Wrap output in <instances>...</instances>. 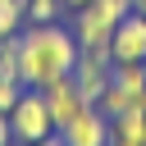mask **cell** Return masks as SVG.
<instances>
[{"instance_id": "cell-1", "label": "cell", "mask_w": 146, "mask_h": 146, "mask_svg": "<svg viewBox=\"0 0 146 146\" xmlns=\"http://www.w3.org/2000/svg\"><path fill=\"white\" fill-rule=\"evenodd\" d=\"M82 46L78 32L64 23H23L18 36V82L23 87H46L64 73H73Z\"/></svg>"}, {"instance_id": "cell-2", "label": "cell", "mask_w": 146, "mask_h": 146, "mask_svg": "<svg viewBox=\"0 0 146 146\" xmlns=\"http://www.w3.org/2000/svg\"><path fill=\"white\" fill-rule=\"evenodd\" d=\"M9 128H14V141H23V146H32V141H41V137L59 132V128H55V119H50V105H46L41 87H23L18 105L9 110Z\"/></svg>"}, {"instance_id": "cell-3", "label": "cell", "mask_w": 146, "mask_h": 146, "mask_svg": "<svg viewBox=\"0 0 146 146\" xmlns=\"http://www.w3.org/2000/svg\"><path fill=\"white\" fill-rule=\"evenodd\" d=\"M110 78H114V55H110V46H87V50L78 55V64H73V82H78V91L96 105L100 91L110 87Z\"/></svg>"}, {"instance_id": "cell-4", "label": "cell", "mask_w": 146, "mask_h": 146, "mask_svg": "<svg viewBox=\"0 0 146 146\" xmlns=\"http://www.w3.org/2000/svg\"><path fill=\"white\" fill-rule=\"evenodd\" d=\"M110 55L114 64H146V14H123L114 36H110Z\"/></svg>"}, {"instance_id": "cell-5", "label": "cell", "mask_w": 146, "mask_h": 146, "mask_svg": "<svg viewBox=\"0 0 146 146\" xmlns=\"http://www.w3.org/2000/svg\"><path fill=\"white\" fill-rule=\"evenodd\" d=\"M59 137H64V146H110V114L100 110V105H87L78 119H68L64 128H59Z\"/></svg>"}, {"instance_id": "cell-6", "label": "cell", "mask_w": 146, "mask_h": 146, "mask_svg": "<svg viewBox=\"0 0 146 146\" xmlns=\"http://www.w3.org/2000/svg\"><path fill=\"white\" fill-rule=\"evenodd\" d=\"M41 96H46V105H50V119H55V128H64L68 119H78L91 100L78 91V82H73V73H64V78H55V82H46L41 87Z\"/></svg>"}, {"instance_id": "cell-7", "label": "cell", "mask_w": 146, "mask_h": 146, "mask_svg": "<svg viewBox=\"0 0 146 146\" xmlns=\"http://www.w3.org/2000/svg\"><path fill=\"white\" fill-rule=\"evenodd\" d=\"M114 18H105L96 5H87V9H78L73 14V32H78V46L87 50V46H110V36H114Z\"/></svg>"}, {"instance_id": "cell-8", "label": "cell", "mask_w": 146, "mask_h": 146, "mask_svg": "<svg viewBox=\"0 0 146 146\" xmlns=\"http://www.w3.org/2000/svg\"><path fill=\"white\" fill-rule=\"evenodd\" d=\"M110 132L123 137V141H141V137H146V96L132 100L128 110H119V114L110 119Z\"/></svg>"}, {"instance_id": "cell-9", "label": "cell", "mask_w": 146, "mask_h": 146, "mask_svg": "<svg viewBox=\"0 0 146 146\" xmlns=\"http://www.w3.org/2000/svg\"><path fill=\"white\" fill-rule=\"evenodd\" d=\"M114 82L132 96H146V64H114Z\"/></svg>"}, {"instance_id": "cell-10", "label": "cell", "mask_w": 146, "mask_h": 146, "mask_svg": "<svg viewBox=\"0 0 146 146\" xmlns=\"http://www.w3.org/2000/svg\"><path fill=\"white\" fill-rule=\"evenodd\" d=\"M132 100H141V96H132V91H123V87H119V82L110 78V87L100 91V100H96V105H100V110H105V114L114 119V114H119V110H128Z\"/></svg>"}, {"instance_id": "cell-11", "label": "cell", "mask_w": 146, "mask_h": 146, "mask_svg": "<svg viewBox=\"0 0 146 146\" xmlns=\"http://www.w3.org/2000/svg\"><path fill=\"white\" fill-rule=\"evenodd\" d=\"M23 18H27V23H59V18H64V5H59V0H27Z\"/></svg>"}, {"instance_id": "cell-12", "label": "cell", "mask_w": 146, "mask_h": 146, "mask_svg": "<svg viewBox=\"0 0 146 146\" xmlns=\"http://www.w3.org/2000/svg\"><path fill=\"white\" fill-rule=\"evenodd\" d=\"M23 23H27V18H23V9H18L14 0H0V36H18V32H23Z\"/></svg>"}, {"instance_id": "cell-13", "label": "cell", "mask_w": 146, "mask_h": 146, "mask_svg": "<svg viewBox=\"0 0 146 146\" xmlns=\"http://www.w3.org/2000/svg\"><path fill=\"white\" fill-rule=\"evenodd\" d=\"M18 96H23V82H18V78H0V110H5V114L18 105Z\"/></svg>"}, {"instance_id": "cell-14", "label": "cell", "mask_w": 146, "mask_h": 146, "mask_svg": "<svg viewBox=\"0 0 146 146\" xmlns=\"http://www.w3.org/2000/svg\"><path fill=\"white\" fill-rule=\"evenodd\" d=\"M59 5H64V14H78V9H87L91 0H59Z\"/></svg>"}, {"instance_id": "cell-15", "label": "cell", "mask_w": 146, "mask_h": 146, "mask_svg": "<svg viewBox=\"0 0 146 146\" xmlns=\"http://www.w3.org/2000/svg\"><path fill=\"white\" fill-rule=\"evenodd\" d=\"M32 146H64V137H59V132H50V137H41V141H32Z\"/></svg>"}, {"instance_id": "cell-16", "label": "cell", "mask_w": 146, "mask_h": 146, "mask_svg": "<svg viewBox=\"0 0 146 146\" xmlns=\"http://www.w3.org/2000/svg\"><path fill=\"white\" fill-rule=\"evenodd\" d=\"M110 146H141V141H123V137H110Z\"/></svg>"}, {"instance_id": "cell-17", "label": "cell", "mask_w": 146, "mask_h": 146, "mask_svg": "<svg viewBox=\"0 0 146 146\" xmlns=\"http://www.w3.org/2000/svg\"><path fill=\"white\" fill-rule=\"evenodd\" d=\"M132 9H137V14H146V0H132Z\"/></svg>"}, {"instance_id": "cell-18", "label": "cell", "mask_w": 146, "mask_h": 146, "mask_svg": "<svg viewBox=\"0 0 146 146\" xmlns=\"http://www.w3.org/2000/svg\"><path fill=\"white\" fill-rule=\"evenodd\" d=\"M14 5H18V9H27V0H14Z\"/></svg>"}, {"instance_id": "cell-19", "label": "cell", "mask_w": 146, "mask_h": 146, "mask_svg": "<svg viewBox=\"0 0 146 146\" xmlns=\"http://www.w3.org/2000/svg\"><path fill=\"white\" fill-rule=\"evenodd\" d=\"M9 146H23V141H9Z\"/></svg>"}, {"instance_id": "cell-20", "label": "cell", "mask_w": 146, "mask_h": 146, "mask_svg": "<svg viewBox=\"0 0 146 146\" xmlns=\"http://www.w3.org/2000/svg\"><path fill=\"white\" fill-rule=\"evenodd\" d=\"M141 146H146V137H141Z\"/></svg>"}]
</instances>
